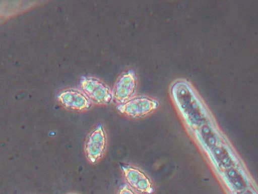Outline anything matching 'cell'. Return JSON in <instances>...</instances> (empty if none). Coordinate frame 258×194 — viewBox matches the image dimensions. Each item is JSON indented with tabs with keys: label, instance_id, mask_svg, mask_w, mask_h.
<instances>
[{
	"label": "cell",
	"instance_id": "cell-1",
	"mask_svg": "<svg viewBox=\"0 0 258 194\" xmlns=\"http://www.w3.org/2000/svg\"><path fill=\"white\" fill-rule=\"evenodd\" d=\"M171 97L186 122L190 125H203L210 114L193 84L187 79L178 78L170 84Z\"/></svg>",
	"mask_w": 258,
	"mask_h": 194
},
{
	"label": "cell",
	"instance_id": "cell-2",
	"mask_svg": "<svg viewBox=\"0 0 258 194\" xmlns=\"http://www.w3.org/2000/svg\"><path fill=\"white\" fill-rule=\"evenodd\" d=\"M159 105V101L155 98L146 95H138L123 103L118 104L116 109L122 115L137 119L153 113Z\"/></svg>",
	"mask_w": 258,
	"mask_h": 194
},
{
	"label": "cell",
	"instance_id": "cell-3",
	"mask_svg": "<svg viewBox=\"0 0 258 194\" xmlns=\"http://www.w3.org/2000/svg\"><path fill=\"white\" fill-rule=\"evenodd\" d=\"M79 87L92 104L107 105L113 100L112 89L99 78L83 76L79 80Z\"/></svg>",
	"mask_w": 258,
	"mask_h": 194
},
{
	"label": "cell",
	"instance_id": "cell-4",
	"mask_svg": "<svg viewBox=\"0 0 258 194\" xmlns=\"http://www.w3.org/2000/svg\"><path fill=\"white\" fill-rule=\"evenodd\" d=\"M107 147V136L104 127L99 123L89 133L84 143L86 159L92 164L98 163L103 157Z\"/></svg>",
	"mask_w": 258,
	"mask_h": 194
},
{
	"label": "cell",
	"instance_id": "cell-5",
	"mask_svg": "<svg viewBox=\"0 0 258 194\" xmlns=\"http://www.w3.org/2000/svg\"><path fill=\"white\" fill-rule=\"evenodd\" d=\"M120 167L126 184L135 191L144 194L153 191L150 177L141 169L130 164H121Z\"/></svg>",
	"mask_w": 258,
	"mask_h": 194
},
{
	"label": "cell",
	"instance_id": "cell-6",
	"mask_svg": "<svg viewBox=\"0 0 258 194\" xmlns=\"http://www.w3.org/2000/svg\"><path fill=\"white\" fill-rule=\"evenodd\" d=\"M137 88V74L133 69H128L115 81L112 89L113 100L118 104L123 103L135 95Z\"/></svg>",
	"mask_w": 258,
	"mask_h": 194
},
{
	"label": "cell",
	"instance_id": "cell-7",
	"mask_svg": "<svg viewBox=\"0 0 258 194\" xmlns=\"http://www.w3.org/2000/svg\"><path fill=\"white\" fill-rule=\"evenodd\" d=\"M57 100L63 108L76 112L89 110L92 103L80 89L76 88H65L58 92Z\"/></svg>",
	"mask_w": 258,
	"mask_h": 194
},
{
	"label": "cell",
	"instance_id": "cell-8",
	"mask_svg": "<svg viewBox=\"0 0 258 194\" xmlns=\"http://www.w3.org/2000/svg\"><path fill=\"white\" fill-rule=\"evenodd\" d=\"M213 150L214 158L219 165L227 169L232 166L234 164L233 159L224 147L216 146Z\"/></svg>",
	"mask_w": 258,
	"mask_h": 194
},
{
	"label": "cell",
	"instance_id": "cell-9",
	"mask_svg": "<svg viewBox=\"0 0 258 194\" xmlns=\"http://www.w3.org/2000/svg\"><path fill=\"white\" fill-rule=\"evenodd\" d=\"M200 130V136L205 145L210 149H214L217 144V139L213 130L207 125L204 124Z\"/></svg>",
	"mask_w": 258,
	"mask_h": 194
},
{
	"label": "cell",
	"instance_id": "cell-10",
	"mask_svg": "<svg viewBox=\"0 0 258 194\" xmlns=\"http://www.w3.org/2000/svg\"><path fill=\"white\" fill-rule=\"evenodd\" d=\"M225 176L230 184L236 189H242L244 182L242 175L235 169L228 168L225 172Z\"/></svg>",
	"mask_w": 258,
	"mask_h": 194
},
{
	"label": "cell",
	"instance_id": "cell-11",
	"mask_svg": "<svg viewBox=\"0 0 258 194\" xmlns=\"http://www.w3.org/2000/svg\"><path fill=\"white\" fill-rule=\"evenodd\" d=\"M117 194H137V193L126 184H124L119 188Z\"/></svg>",
	"mask_w": 258,
	"mask_h": 194
},
{
	"label": "cell",
	"instance_id": "cell-12",
	"mask_svg": "<svg viewBox=\"0 0 258 194\" xmlns=\"http://www.w3.org/2000/svg\"><path fill=\"white\" fill-rule=\"evenodd\" d=\"M67 194H78V193H67Z\"/></svg>",
	"mask_w": 258,
	"mask_h": 194
}]
</instances>
